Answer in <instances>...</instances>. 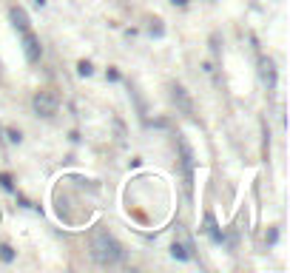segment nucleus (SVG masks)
Returning <instances> with one entry per match:
<instances>
[{"label": "nucleus", "mask_w": 290, "mask_h": 273, "mask_svg": "<svg viewBox=\"0 0 290 273\" xmlns=\"http://www.w3.org/2000/svg\"><path fill=\"white\" fill-rule=\"evenodd\" d=\"M88 245H91V256H94L97 265H117L123 259V245L114 239V233L105 228H94Z\"/></svg>", "instance_id": "f257e3e1"}, {"label": "nucleus", "mask_w": 290, "mask_h": 273, "mask_svg": "<svg viewBox=\"0 0 290 273\" xmlns=\"http://www.w3.org/2000/svg\"><path fill=\"white\" fill-rule=\"evenodd\" d=\"M34 111L40 114V117H54L57 114V105H60V100H57V94L54 91H37L32 100Z\"/></svg>", "instance_id": "f03ea898"}, {"label": "nucleus", "mask_w": 290, "mask_h": 273, "mask_svg": "<svg viewBox=\"0 0 290 273\" xmlns=\"http://www.w3.org/2000/svg\"><path fill=\"white\" fill-rule=\"evenodd\" d=\"M171 256L179 259V262H188L193 256V242L188 239V233H185V228L177 225V239L171 245Z\"/></svg>", "instance_id": "7ed1b4c3"}, {"label": "nucleus", "mask_w": 290, "mask_h": 273, "mask_svg": "<svg viewBox=\"0 0 290 273\" xmlns=\"http://www.w3.org/2000/svg\"><path fill=\"white\" fill-rule=\"evenodd\" d=\"M177 145H179V157H182V168H185V188L191 191V179H193V148L188 145V140L177 134Z\"/></svg>", "instance_id": "20e7f679"}, {"label": "nucleus", "mask_w": 290, "mask_h": 273, "mask_svg": "<svg viewBox=\"0 0 290 273\" xmlns=\"http://www.w3.org/2000/svg\"><path fill=\"white\" fill-rule=\"evenodd\" d=\"M23 51H26V60L29 63H40V57H43V46H40V40L29 32H23Z\"/></svg>", "instance_id": "39448f33"}, {"label": "nucleus", "mask_w": 290, "mask_h": 273, "mask_svg": "<svg viewBox=\"0 0 290 273\" xmlns=\"http://www.w3.org/2000/svg\"><path fill=\"white\" fill-rule=\"evenodd\" d=\"M259 77H262V83H265L268 91L276 88V65L270 57H259Z\"/></svg>", "instance_id": "423d86ee"}, {"label": "nucleus", "mask_w": 290, "mask_h": 273, "mask_svg": "<svg viewBox=\"0 0 290 273\" xmlns=\"http://www.w3.org/2000/svg\"><path fill=\"white\" fill-rule=\"evenodd\" d=\"M171 97H174V103H177V108L182 114H185V117H193V100L191 97H188V91H185V88H182V85H174V88H171Z\"/></svg>", "instance_id": "0eeeda50"}, {"label": "nucleus", "mask_w": 290, "mask_h": 273, "mask_svg": "<svg viewBox=\"0 0 290 273\" xmlns=\"http://www.w3.org/2000/svg\"><path fill=\"white\" fill-rule=\"evenodd\" d=\"M9 17H12V23H15V29H17L20 34L32 29V20H29V15H26V9H20V6H12V9H9Z\"/></svg>", "instance_id": "6e6552de"}, {"label": "nucleus", "mask_w": 290, "mask_h": 273, "mask_svg": "<svg viewBox=\"0 0 290 273\" xmlns=\"http://www.w3.org/2000/svg\"><path fill=\"white\" fill-rule=\"evenodd\" d=\"M205 233H208V236L216 242V245H222V239H225V236H222V231L216 228V219H213V213H205Z\"/></svg>", "instance_id": "1a4fd4ad"}, {"label": "nucleus", "mask_w": 290, "mask_h": 273, "mask_svg": "<svg viewBox=\"0 0 290 273\" xmlns=\"http://www.w3.org/2000/svg\"><path fill=\"white\" fill-rule=\"evenodd\" d=\"M91 71H94V68H91V63H88V60H80V63H77V74H80V77H88Z\"/></svg>", "instance_id": "9d476101"}, {"label": "nucleus", "mask_w": 290, "mask_h": 273, "mask_svg": "<svg viewBox=\"0 0 290 273\" xmlns=\"http://www.w3.org/2000/svg\"><path fill=\"white\" fill-rule=\"evenodd\" d=\"M0 259H3V262H12V259H15V251H12L9 245H0Z\"/></svg>", "instance_id": "9b49d317"}, {"label": "nucleus", "mask_w": 290, "mask_h": 273, "mask_svg": "<svg viewBox=\"0 0 290 273\" xmlns=\"http://www.w3.org/2000/svg\"><path fill=\"white\" fill-rule=\"evenodd\" d=\"M162 32H165V29H162V20H151V34H154V37H162Z\"/></svg>", "instance_id": "f8f14e48"}, {"label": "nucleus", "mask_w": 290, "mask_h": 273, "mask_svg": "<svg viewBox=\"0 0 290 273\" xmlns=\"http://www.w3.org/2000/svg\"><path fill=\"white\" fill-rule=\"evenodd\" d=\"M0 182H3V188H6V191H15V185H12V177H9V174H3Z\"/></svg>", "instance_id": "ddd939ff"}, {"label": "nucleus", "mask_w": 290, "mask_h": 273, "mask_svg": "<svg viewBox=\"0 0 290 273\" xmlns=\"http://www.w3.org/2000/svg\"><path fill=\"white\" fill-rule=\"evenodd\" d=\"M6 137H9V140H12V143H20V140H23V137H20V131H6Z\"/></svg>", "instance_id": "4468645a"}, {"label": "nucleus", "mask_w": 290, "mask_h": 273, "mask_svg": "<svg viewBox=\"0 0 290 273\" xmlns=\"http://www.w3.org/2000/svg\"><path fill=\"white\" fill-rule=\"evenodd\" d=\"M276 239H279V231H276V228H273V231H270V233H268V242H270V245H273Z\"/></svg>", "instance_id": "2eb2a0df"}, {"label": "nucleus", "mask_w": 290, "mask_h": 273, "mask_svg": "<svg viewBox=\"0 0 290 273\" xmlns=\"http://www.w3.org/2000/svg\"><path fill=\"white\" fill-rule=\"evenodd\" d=\"M108 80H120V71L117 68H108Z\"/></svg>", "instance_id": "dca6fc26"}, {"label": "nucleus", "mask_w": 290, "mask_h": 273, "mask_svg": "<svg viewBox=\"0 0 290 273\" xmlns=\"http://www.w3.org/2000/svg\"><path fill=\"white\" fill-rule=\"evenodd\" d=\"M174 6H188V0H171Z\"/></svg>", "instance_id": "f3484780"}, {"label": "nucleus", "mask_w": 290, "mask_h": 273, "mask_svg": "<svg viewBox=\"0 0 290 273\" xmlns=\"http://www.w3.org/2000/svg\"><path fill=\"white\" fill-rule=\"evenodd\" d=\"M34 3H37V6H43V3H46V0H34Z\"/></svg>", "instance_id": "a211bd4d"}, {"label": "nucleus", "mask_w": 290, "mask_h": 273, "mask_svg": "<svg viewBox=\"0 0 290 273\" xmlns=\"http://www.w3.org/2000/svg\"><path fill=\"white\" fill-rule=\"evenodd\" d=\"M0 143H3V131H0Z\"/></svg>", "instance_id": "6ab92c4d"}]
</instances>
